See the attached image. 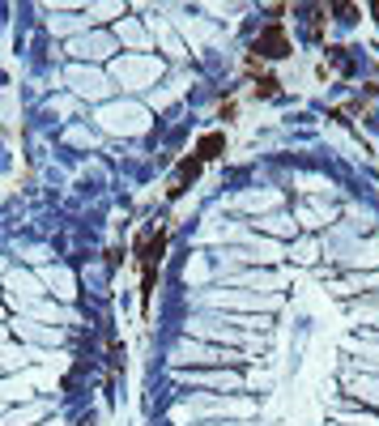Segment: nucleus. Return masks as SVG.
Instances as JSON below:
<instances>
[{"label": "nucleus", "instance_id": "39448f33", "mask_svg": "<svg viewBox=\"0 0 379 426\" xmlns=\"http://www.w3.org/2000/svg\"><path fill=\"white\" fill-rule=\"evenodd\" d=\"M256 94H264V98H273V94H277V81H273V77H260Z\"/></svg>", "mask_w": 379, "mask_h": 426}, {"label": "nucleus", "instance_id": "f257e3e1", "mask_svg": "<svg viewBox=\"0 0 379 426\" xmlns=\"http://www.w3.org/2000/svg\"><path fill=\"white\" fill-rule=\"evenodd\" d=\"M162 252H167V235H162V231H149V235L137 239V260H141V311H149V294H153V282H158Z\"/></svg>", "mask_w": 379, "mask_h": 426}, {"label": "nucleus", "instance_id": "7ed1b4c3", "mask_svg": "<svg viewBox=\"0 0 379 426\" xmlns=\"http://www.w3.org/2000/svg\"><path fill=\"white\" fill-rule=\"evenodd\" d=\"M200 167H205L200 158H184V163H179V175H175V179H171V188H167V196H184V192H188V184L200 175Z\"/></svg>", "mask_w": 379, "mask_h": 426}, {"label": "nucleus", "instance_id": "0eeeda50", "mask_svg": "<svg viewBox=\"0 0 379 426\" xmlns=\"http://www.w3.org/2000/svg\"><path fill=\"white\" fill-rule=\"evenodd\" d=\"M371 13H375V18H379V5H371Z\"/></svg>", "mask_w": 379, "mask_h": 426}, {"label": "nucleus", "instance_id": "423d86ee", "mask_svg": "<svg viewBox=\"0 0 379 426\" xmlns=\"http://www.w3.org/2000/svg\"><path fill=\"white\" fill-rule=\"evenodd\" d=\"M333 13H341V18H345V22H350V18H354V13H358V9H354V5H333Z\"/></svg>", "mask_w": 379, "mask_h": 426}, {"label": "nucleus", "instance_id": "20e7f679", "mask_svg": "<svg viewBox=\"0 0 379 426\" xmlns=\"http://www.w3.org/2000/svg\"><path fill=\"white\" fill-rule=\"evenodd\" d=\"M222 149H226V137H222V132H205V137L196 141V158H200V163H213Z\"/></svg>", "mask_w": 379, "mask_h": 426}, {"label": "nucleus", "instance_id": "f03ea898", "mask_svg": "<svg viewBox=\"0 0 379 426\" xmlns=\"http://www.w3.org/2000/svg\"><path fill=\"white\" fill-rule=\"evenodd\" d=\"M251 56H264V60H286L290 56V34L273 22V26H264L251 43Z\"/></svg>", "mask_w": 379, "mask_h": 426}]
</instances>
